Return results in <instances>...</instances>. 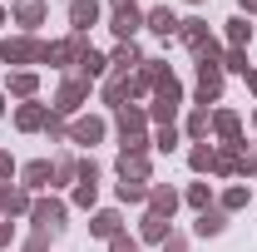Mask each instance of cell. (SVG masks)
Segmentation results:
<instances>
[{"instance_id": "7c38bea8", "label": "cell", "mask_w": 257, "mask_h": 252, "mask_svg": "<svg viewBox=\"0 0 257 252\" xmlns=\"http://www.w3.org/2000/svg\"><path fill=\"white\" fill-rule=\"evenodd\" d=\"M213 173H242V144L213 149Z\"/></svg>"}, {"instance_id": "d4e9b609", "label": "cell", "mask_w": 257, "mask_h": 252, "mask_svg": "<svg viewBox=\"0 0 257 252\" xmlns=\"http://www.w3.org/2000/svg\"><path fill=\"white\" fill-rule=\"evenodd\" d=\"M247 40H252V25H247L242 15H237V20H227V45H232V50H242Z\"/></svg>"}, {"instance_id": "f35d334b", "label": "cell", "mask_w": 257, "mask_h": 252, "mask_svg": "<svg viewBox=\"0 0 257 252\" xmlns=\"http://www.w3.org/2000/svg\"><path fill=\"white\" fill-rule=\"evenodd\" d=\"M25 252H50V232H35L30 242H25Z\"/></svg>"}, {"instance_id": "f907efd6", "label": "cell", "mask_w": 257, "mask_h": 252, "mask_svg": "<svg viewBox=\"0 0 257 252\" xmlns=\"http://www.w3.org/2000/svg\"><path fill=\"white\" fill-rule=\"evenodd\" d=\"M0 109H5V104H0Z\"/></svg>"}, {"instance_id": "bcb514c9", "label": "cell", "mask_w": 257, "mask_h": 252, "mask_svg": "<svg viewBox=\"0 0 257 252\" xmlns=\"http://www.w3.org/2000/svg\"><path fill=\"white\" fill-rule=\"evenodd\" d=\"M5 198H10V183H0V208H5Z\"/></svg>"}, {"instance_id": "cb8c5ba5", "label": "cell", "mask_w": 257, "mask_h": 252, "mask_svg": "<svg viewBox=\"0 0 257 252\" xmlns=\"http://www.w3.org/2000/svg\"><path fill=\"white\" fill-rule=\"evenodd\" d=\"M114 69H119V74H128V69H139V64H144V55H139V50H134V45H119V50H114Z\"/></svg>"}, {"instance_id": "4dcf8cb0", "label": "cell", "mask_w": 257, "mask_h": 252, "mask_svg": "<svg viewBox=\"0 0 257 252\" xmlns=\"http://www.w3.org/2000/svg\"><path fill=\"white\" fill-rule=\"evenodd\" d=\"M119 198H124V203H144V198H149V183H119Z\"/></svg>"}, {"instance_id": "d590c367", "label": "cell", "mask_w": 257, "mask_h": 252, "mask_svg": "<svg viewBox=\"0 0 257 252\" xmlns=\"http://www.w3.org/2000/svg\"><path fill=\"white\" fill-rule=\"evenodd\" d=\"M232 208H247V188H227L223 193V213H232Z\"/></svg>"}, {"instance_id": "30bf717a", "label": "cell", "mask_w": 257, "mask_h": 252, "mask_svg": "<svg viewBox=\"0 0 257 252\" xmlns=\"http://www.w3.org/2000/svg\"><path fill=\"white\" fill-rule=\"evenodd\" d=\"M84 50H89V45H84V35H69V40H60V45H50V60L45 64H79V55H84Z\"/></svg>"}, {"instance_id": "484cf974", "label": "cell", "mask_w": 257, "mask_h": 252, "mask_svg": "<svg viewBox=\"0 0 257 252\" xmlns=\"http://www.w3.org/2000/svg\"><path fill=\"white\" fill-rule=\"evenodd\" d=\"M35 89H40V79H35L30 69H20V74H10V94H20V99H30Z\"/></svg>"}, {"instance_id": "ac0fdd59", "label": "cell", "mask_w": 257, "mask_h": 252, "mask_svg": "<svg viewBox=\"0 0 257 252\" xmlns=\"http://www.w3.org/2000/svg\"><path fill=\"white\" fill-rule=\"evenodd\" d=\"M124 99H134V84H128V74H114V79L104 84V104L124 109Z\"/></svg>"}, {"instance_id": "f6af8a7d", "label": "cell", "mask_w": 257, "mask_h": 252, "mask_svg": "<svg viewBox=\"0 0 257 252\" xmlns=\"http://www.w3.org/2000/svg\"><path fill=\"white\" fill-rule=\"evenodd\" d=\"M237 5H242V10H247V15H257V0H237Z\"/></svg>"}, {"instance_id": "83f0119b", "label": "cell", "mask_w": 257, "mask_h": 252, "mask_svg": "<svg viewBox=\"0 0 257 252\" xmlns=\"http://www.w3.org/2000/svg\"><path fill=\"white\" fill-rule=\"evenodd\" d=\"M218 69H232V74H247V55H242V50H223Z\"/></svg>"}, {"instance_id": "5b68a950", "label": "cell", "mask_w": 257, "mask_h": 252, "mask_svg": "<svg viewBox=\"0 0 257 252\" xmlns=\"http://www.w3.org/2000/svg\"><path fill=\"white\" fill-rule=\"evenodd\" d=\"M84 99H89V79H64L60 94H55V114H60V119H64V114H74Z\"/></svg>"}, {"instance_id": "681fc988", "label": "cell", "mask_w": 257, "mask_h": 252, "mask_svg": "<svg viewBox=\"0 0 257 252\" xmlns=\"http://www.w3.org/2000/svg\"><path fill=\"white\" fill-rule=\"evenodd\" d=\"M0 25H5V10H0Z\"/></svg>"}, {"instance_id": "c3c4849f", "label": "cell", "mask_w": 257, "mask_h": 252, "mask_svg": "<svg viewBox=\"0 0 257 252\" xmlns=\"http://www.w3.org/2000/svg\"><path fill=\"white\" fill-rule=\"evenodd\" d=\"M109 5H114V10H119V5H128V0H109Z\"/></svg>"}, {"instance_id": "7402d4cb", "label": "cell", "mask_w": 257, "mask_h": 252, "mask_svg": "<svg viewBox=\"0 0 257 252\" xmlns=\"http://www.w3.org/2000/svg\"><path fill=\"white\" fill-rule=\"evenodd\" d=\"M168 237H173V232H168V218H159V213H149V218H144V242H168Z\"/></svg>"}, {"instance_id": "f5cc1de1", "label": "cell", "mask_w": 257, "mask_h": 252, "mask_svg": "<svg viewBox=\"0 0 257 252\" xmlns=\"http://www.w3.org/2000/svg\"><path fill=\"white\" fill-rule=\"evenodd\" d=\"M252 119H257V114H252Z\"/></svg>"}, {"instance_id": "8fae6325", "label": "cell", "mask_w": 257, "mask_h": 252, "mask_svg": "<svg viewBox=\"0 0 257 252\" xmlns=\"http://www.w3.org/2000/svg\"><path fill=\"white\" fill-rule=\"evenodd\" d=\"M178 35H183V45H188L193 55H203V50L213 45V35H208V20H183V25H178Z\"/></svg>"}, {"instance_id": "ee69618b", "label": "cell", "mask_w": 257, "mask_h": 252, "mask_svg": "<svg viewBox=\"0 0 257 252\" xmlns=\"http://www.w3.org/2000/svg\"><path fill=\"white\" fill-rule=\"evenodd\" d=\"M10 237H15V227H10V222H0V247H5Z\"/></svg>"}, {"instance_id": "b9f144b4", "label": "cell", "mask_w": 257, "mask_h": 252, "mask_svg": "<svg viewBox=\"0 0 257 252\" xmlns=\"http://www.w3.org/2000/svg\"><path fill=\"white\" fill-rule=\"evenodd\" d=\"M242 173H257V149H242Z\"/></svg>"}, {"instance_id": "d6a6232c", "label": "cell", "mask_w": 257, "mask_h": 252, "mask_svg": "<svg viewBox=\"0 0 257 252\" xmlns=\"http://www.w3.org/2000/svg\"><path fill=\"white\" fill-rule=\"evenodd\" d=\"M94 198H99V183H74V203L79 208H94Z\"/></svg>"}, {"instance_id": "e575fe53", "label": "cell", "mask_w": 257, "mask_h": 252, "mask_svg": "<svg viewBox=\"0 0 257 252\" xmlns=\"http://www.w3.org/2000/svg\"><path fill=\"white\" fill-rule=\"evenodd\" d=\"M188 134H193V139L208 134V109H193V114H188Z\"/></svg>"}, {"instance_id": "3957f363", "label": "cell", "mask_w": 257, "mask_h": 252, "mask_svg": "<svg viewBox=\"0 0 257 252\" xmlns=\"http://www.w3.org/2000/svg\"><path fill=\"white\" fill-rule=\"evenodd\" d=\"M144 124H149V114L144 109H119V134H124V149H149V139H144Z\"/></svg>"}, {"instance_id": "e0dca14e", "label": "cell", "mask_w": 257, "mask_h": 252, "mask_svg": "<svg viewBox=\"0 0 257 252\" xmlns=\"http://www.w3.org/2000/svg\"><path fill=\"white\" fill-rule=\"evenodd\" d=\"M15 20L35 30V25H45V0H15Z\"/></svg>"}, {"instance_id": "52a82bcc", "label": "cell", "mask_w": 257, "mask_h": 252, "mask_svg": "<svg viewBox=\"0 0 257 252\" xmlns=\"http://www.w3.org/2000/svg\"><path fill=\"white\" fill-rule=\"evenodd\" d=\"M218 94H223V69L213 60H198V104H208Z\"/></svg>"}, {"instance_id": "4316f807", "label": "cell", "mask_w": 257, "mask_h": 252, "mask_svg": "<svg viewBox=\"0 0 257 252\" xmlns=\"http://www.w3.org/2000/svg\"><path fill=\"white\" fill-rule=\"evenodd\" d=\"M104 69H109L104 55H94V50H84V55H79V74H84V79H94V74H104Z\"/></svg>"}, {"instance_id": "2e32d148", "label": "cell", "mask_w": 257, "mask_h": 252, "mask_svg": "<svg viewBox=\"0 0 257 252\" xmlns=\"http://www.w3.org/2000/svg\"><path fill=\"white\" fill-rule=\"evenodd\" d=\"M89 232H94V237H119V232H124V218H119L114 208H104V213H94Z\"/></svg>"}, {"instance_id": "4fadbf2b", "label": "cell", "mask_w": 257, "mask_h": 252, "mask_svg": "<svg viewBox=\"0 0 257 252\" xmlns=\"http://www.w3.org/2000/svg\"><path fill=\"white\" fill-rule=\"evenodd\" d=\"M20 178H25V188H45V183H55V163H45V158H35L20 168Z\"/></svg>"}, {"instance_id": "836d02e7", "label": "cell", "mask_w": 257, "mask_h": 252, "mask_svg": "<svg viewBox=\"0 0 257 252\" xmlns=\"http://www.w3.org/2000/svg\"><path fill=\"white\" fill-rule=\"evenodd\" d=\"M69 178H79V163L74 158H60L55 163V183H69Z\"/></svg>"}, {"instance_id": "f546056e", "label": "cell", "mask_w": 257, "mask_h": 252, "mask_svg": "<svg viewBox=\"0 0 257 252\" xmlns=\"http://www.w3.org/2000/svg\"><path fill=\"white\" fill-rule=\"evenodd\" d=\"M188 203L198 208V213H208V203H213V188H208V183H193V188H188Z\"/></svg>"}, {"instance_id": "1f68e13d", "label": "cell", "mask_w": 257, "mask_h": 252, "mask_svg": "<svg viewBox=\"0 0 257 252\" xmlns=\"http://www.w3.org/2000/svg\"><path fill=\"white\" fill-rule=\"evenodd\" d=\"M154 149L173 154V149H178V129H173V124H163V129H159V139H154Z\"/></svg>"}, {"instance_id": "60d3db41", "label": "cell", "mask_w": 257, "mask_h": 252, "mask_svg": "<svg viewBox=\"0 0 257 252\" xmlns=\"http://www.w3.org/2000/svg\"><path fill=\"white\" fill-rule=\"evenodd\" d=\"M45 134H50V139H64V124H60V114H50V124H45Z\"/></svg>"}, {"instance_id": "ab89813d", "label": "cell", "mask_w": 257, "mask_h": 252, "mask_svg": "<svg viewBox=\"0 0 257 252\" xmlns=\"http://www.w3.org/2000/svg\"><path fill=\"white\" fill-rule=\"evenodd\" d=\"M10 173H15V158H10V154H5V149H0V183H5Z\"/></svg>"}, {"instance_id": "277c9868", "label": "cell", "mask_w": 257, "mask_h": 252, "mask_svg": "<svg viewBox=\"0 0 257 252\" xmlns=\"http://www.w3.org/2000/svg\"><path fill=\"white\" fill-rule=\"evenodd\" d=\"M30 218H35V232H64V203L60 198H40L30 208Z\"/></svg>"}, {"instance_id": "7bdbcfd3", "label": "cell", "mask_w": 257, "mask_h": 252, "mask_svg": "<svg viewBox=\"0 0 257 252\" xmlns=\"http://www.w3.org/2000/svg\"><path fill=\"white\" fill-rule=\"evenodd\" d=\"M163 252H188V242H183V237H168V242H163Z\"/></svg>"}, {"instance_id": "5bb4252c", "label": "cell", "mask_w": 257, "mask_h": 252, "mask_svg": "<svg viewBox=\"0 0 257 252\" xmlns=\"http://www.w3.org/2000/svg\"><path fill=\"white\" fill-rule=\"evenodd\" d=\"M15 124L25 129V134H30V129H45L50 124V109H45V104H20V109H15Z\"/></svg>"}, {"instance_id": "816d5d0a", "label": "cell", "mask_w": 257, "mask_h": 252, "mask_svg": "<svg viewBox=\"0 0 257 252\" xmlns=\"http://www.w3.org/2000/svg\"><path fill=\"white\" fill-rule=\"evenodd\" d=\"M193 5H198V0H193Z\"/></svg>"}, {"instance_id": "9a60e30c", "label": "cell", "mask_w": 257, "mask_h": 252, "mask_svg": "<svg viewBox=\"0 0 257 252\" xmlns=\"http://www.w3.org/2000/svg\"><path fill=\"white\" fill-rule=\"evenodd\" d=\"M178 25H183V20H178V15H173L168 5L149 10V30H154V35H163V40H168V35H178Z\"/></svg>"}, {"instance_id": "7dc6e473", "label": "cell", "mask_w": 257, "mask_h": 252, "mask_svg": "<svg viewBox=\"0 0 257 252\" xmlns=\"http://www.w3.org/2000/svg\"><path fill=\"white\" fill-rule=\"evenodd\" d=\"M247 84H252V89H257V69H247Z\"/></svg>"}, {"instance_id": "6da1fadb", "label": "cell", "mask_w": 257, "mask_h": 252, "mask_svg": "<svg viewBox=\"0 0 257 252\" xmlns=\"http://www.w3.org/2000/svg\"><path fill=\"white\" fill-rule=\"evenodd\" d=\"M0 60L5 64H45L50 60V45H45V40H35V35H20V40H5V45H0Z\"/></svg>"}, {"instance_id": "d6986e66", "label": "cell", "mask_w": 257, "mask_h": 252, "mask_svg": "<svg viewBox=\"0 0 257 252\" xmlns=\"http://www.w3.org/2000/svg\"><path fill=\"white\" fill-rule=\"evenodd\" d=\"M69 139H74V144H99V139H104V119H94V114L79 119V124L69 129Z\"/></svg>"}, {"instance_id": "f1b7e54d", "label": "cell", "mask_w": 257, "mask_h": 252, "mask_svg": "<svg viewBox=\"0 0 257 252\" xmlns=\"http://www.w3.org/2000/svg\"><path fill=\"white\" fill-rule=\"evenodd\" d=\"M188 163L203 173V168H213V144H193V154H188Z\"/></svg>"}, {"instance_id": "603a6c76", "label": "cell", "mask_w": 257, "mask_h": 252, "mask_svg": "<svg viewBox=\"0 0 257 252\" xmlns=\"http://www.w3.org/2000/svg\"><path fill=\"white\" fill-rule=\"evenodd\" d=\"M213 129H218V139L237 144V114H232V109H218V114H213Z\"/></svg>"}, {"instance_id": "8d00e7d4", "label": "cell", "mask_w": 257, "mask_h": 252, "mask_svg": "<svg viewBox=\"0 0 257 252\" xmlns=\"http://www.w3.org/2000/svg\"><path fill=\"white\" fill-rule=\"evenodd\" d=\"M35 203L30 198H25V193H10V198H5V213H30Z\"/></svg>"}, {"instance_id": "ba28073f", "label": "cell", "mask_w": 257, "mask_h": 252, "mask_svg": "<svg viewBox=\"0 0 257 252\" xmlns=\"http://www.w3.org/2000/svg\"><path fill=\"white\" fill-rule=\"evenodd\" d=\"M139 25H144V20H139V5H134V0L119 5V10H114V20H109V30L119 35V45H134V30H139Z\"/></svg>"}, {"instance_id": "9c48e42d", "label": "cell", "mask_w": 257, "mask_h": 252, "mask_svg": "<svg viewBox=\"0 0 257 252\" xmlns=\"http://www.w3.org/2000/svg\"><path fill=\"white\" fill-rule=\"evenodd\" d=\"M69 25L74 35H89L99 25V0H69Z\"/></svg>"}, {"instance_id": "8992f818", "label": "cell", "mask_w": 257, "mask_h": 252, "mask_svg": "<svg viewBox=\"0 0 257 252\" xmlns=\"http://www.w3.org/2000/svg\"><path fill=\"white\" fill-rule=\"evenodd\" d=\"M119 178L149 183V149H124V154H119Z\"/></svg>"}, {"instance_id": "74e56055", "label": "cell", "mask_w": 257, "mask_h": 252, "mask_svg": "<svg viewBox=\"0 0 257 252\" xmlns=\"http://www.w3.org/2000/svg\"><path fill=\"white\" fill-rule=\"evenodd\" d=\"M109 252H139V242H134V237H124V232H119V237H109Z\"/></svg>"}, {"instance_id": "44dd1931", "label": "cell", "mask_w": 257, "mask_h": 252, "mask_svg": "<svg viewBox=\"0 0 257 252\" xmlns=\"http://www.w3.org/2000/svg\"><path fill=\"white\" fill-rule=\"evenodd\" d=\"M223 227H227L223 208H208V213H198V237H218Z\"/></svg>"}, {"instance_id": "7a4b0ae2", "label": "cell", "mask_w": 257, "mask_h": 252, "mask_svg": "<svg viewBox=\"0 0 257 252\" xmlns=\"http://www.w3.org/2000/svg\"><path fill=\"white\" fill-rule=\"evenodd\" d=\"M154 109H149V119H159V124H173V114H178V104H183V84L173 79V74H163L159 89H154Z\"/></svg>"}, {"instance_id": "ffe728a7", "label": "cell", "mask_w": 257, "mask_h": 252, "mask_svg": "<svg viewBox=\"0 0 257 252\" xmlns=\"http://www.w3.org/2000/svg\"><path fill=\"white\" fill-rule=\"evenodd\" d=\"M173 208H178V193H173V188H149V213L173 218Z\"/></svg>"}]
</instances>
